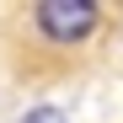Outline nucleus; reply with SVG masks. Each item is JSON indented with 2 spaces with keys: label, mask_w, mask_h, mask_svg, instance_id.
<instances>
[{
  "label": "nucleus",
  "mask_w": 123,
  "mask_h": 123,
  "mask_svg": "<svg viewBox=\"0 0 123 123\" xmlns=\"http://www.w3.org/2000/svg\"><path fill=\"white\" fill-rule=\"evenodd\" d=\"M102 22V6L96 0H37L32 6V32L54 48H75L86 43Z\"/></svg>",
  "instance_id": "nucleus-1"
},
{
  "label": "nucleus",
  "mask_w": 123,
  "mask_h": 123,
  "mask_svg": "<svg viewBox=\"0 0 123 123\" xmlns=\"http://www.w3.org/2000/svg\"><path fill=\"white\" fill-rule=\"evenodd\" d=\"M16 123H70V118L59 112V107H32V112H22Z\"/></svg>",
  "instance_id": "nucleus-2"
}]
</instances>
